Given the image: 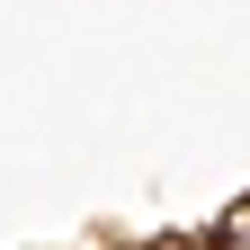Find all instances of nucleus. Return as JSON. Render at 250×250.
Listing matches in <instances>:
<instances>
[{
  "mask_svg": "<svg viewBox=\"0 0 250 250\" xmlns=\"http://www.w3.org/2000/svg\"><path fill=\"white\" fill-rule=\"evenodd\" d=\"M206 250H250V197H232L224 214H214V232H206Z\"/></svg>",
  "mask_w": 250,
  "mask_h": 250,
  "instance_id": "obj_1",
  "label": "nucleus"
}]
</instances>
